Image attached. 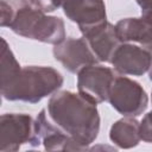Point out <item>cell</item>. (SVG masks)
<instances>
[{"label":"cell","mask_w":152,"mask_h":152,"mask_svg":"<svg viewBox=\"0 0 152 152\" xmlns=\"http://www.w3.org/2000/svg\"><path fill=\"white\" fill-rule=\"evenodd\" d=\"M44 109L51 124L83 150H87L97 138L100 115L96 104L83 97L78 91H56L50 96Z\"/></svg>","instance_id":"6da1fadb"},{"label":"cell","mask_w":152,"mask_h":152,"mask_svg":"<svg viewBox=\"0 0 152 152\" xmlns=\"http://www.w3.org/2000/svg\"><path fill=\"white\" fill-rule=\"evenodd\" d=\"M99 62L110 63L115 49L121 43L115 32V25L106 21L82 33Z\"/></svg>","instance_id":"30bf717a"},{"label":"cell","mask_w":152,"mask_h":152,"mask_svg":"<svg viewBox=\"0 0 152 152\" xmlns=\"http://www.w3.org/2000/svg\"><path fill=\"white\" fill-rule=\"evenodd\" d=\"M148 77H150V80L152 81V61H151V64H150V68H148Z\"/></svg>","instance_id":"d6986e66"},{"label":"cell","mask_w":152,"mask_h":152,"mask_svg":"<svg viewBox=\"0 0 152 152\" xmlns=\"http://www.w3.org/2000/svg\"><path fill=\"white\" fill-rule=\"evenodd\" d=\"M115 32L121 43L137 44L152 53V23L140 18H124L115 24Z\"/></svg>","instance_id":"7c38bea8"},{"label":"cell","mask_w":152,"mask_h":152,"mask_svg":"<svg viewBox=\"0 0 152 152\" xmlns=\"http://www.w3.org/2000/svg\"><path fill=\"white\" fill-rule=\"evenodd\" d=\"M38 146L40 139L36 129V119L24 113H6L0 118V151L14 152L23 145Z\"/></svg>","instance_id":"277c9868"},{"label":"cell","mask_w":152,"mask_h":152,"mask_svg":"<svg viewBox=\"0 0 152 152\" xmlns=\"http://www.w3.org/2000/svg\"><path fill=\"white\" fill-rule=\"evenodd\" d=\"M108 102L124 116L135 118L147 108L148 96L139 82L125 75H116L110 87Z\"/></svg>","instance_id":"5b68a950"},{"label":"cell","mask_w":152,"mask_h":152,"mask_svg":"<svg viewBox=\"0 0 152 152\" xmlns=\"http://www.w3.org/2000/svg\"><path fill=\"white\" fill-rule=\"evenodd\" d=\"M141 10V17L152 23V0H135Z\"/></svg>","instance_id":"e0dca14e"},{"label":"cell","mask_w":152,"mask_h":152,"mask_svg":"<svg viewBox=\"0 0 152 152\" xmlns=\"http://www.w3.org/2000/svg\"><path fill=\"white\" fill-rule=\"evenodd\" d=\"M140 139L145 142H152V110L148 112L139 122Z\"/></svg>","instance_id":"5bb4252c"},{"label":"cell","mask_w":152,"mask_h":152,"mask_svg":"<svg viewBox=\"0 0 152 152\" xmlns=\"http://www.w3.org/2000/svg\"><path fill=\"white\" fill-rule=\"evenodd\" d=\"M63 82L62 74L51 66H21L11 78L0 83L1 95L8 101L37 103L58 91Z\"/></svg>","instance_id":"7a4b0ae2"},{"label":"cell","mask_w":152,"mask_h":152,"mask_svg":"<svg viewBox=\"0 0 152 152\" xmlns=\"http://www.w3.org/2000/svg\"><path fill=\"white\" fill-rule=\"evenodd\" d=\"M36 129L46 151H84L76 141L51 124L44 108L36 118Z\"/></svg>","instance_id":"8fae6325"},{"label":"cell","mask_w":152,"mask_h":152,"mask_svg":"<svg viewBox=\"0 0 152 152\" xmlns=\"http://www.w3.org/2000/svg\"><path fill=\"white\" fill-rule=\"evenodd\" d=\"M0 11H1V17H0L1 27L10 26L14 18V14H15L14 8L10 4H7L5 0H1L0 1Z\"/></svg>","instance_id":"9a60e30c"},{"label":"cell","mask_w":152,"mask_h":152,"mask_svg":"<svg viewBox=\"0 0 152 152\" xmlns=\"http://www.w3.org/2000/svg\"><path fill=\"white\" fill-rule=\"evenodd\" d=\"M7 4H10L14 11L17 12L18 10H21L24 7H27V6H32L33 5V0H5Z\"/></svg>","instance_id":"ac0fdd59"},{"label":"cell","mask_w":152,"mask_h":152,"mask_svg":"<svg viewBox=\"0 0 152 152\" xmlns=\"http://www.w3.org/2000/svg\"><path fill=\"white\" fill-rule=\"evenodd\" d=\"M151 100H152V93H151Z\"/></svg>","instance_id":"ffe728a7"},{"label":"cell","mask_w":152,"mask_h":152,"mask_svg":"<svg viewBox=\"0 0 152 152\" xmlns=\"http://www.w3.org/2000/svg\"><path fill=\"white\" fill-rule=\"evenodd\" d=\"M61 8L69 20L77 24L81 33L107 21L103 0H63Z\"/></svg>","instance_id":"9c48e42d"},{"label":"cell","mask_w":152,"mask_h":152,"mask_svg":"<svg viewBox=\"0 0 152 152\" xmlns=\"http://www.w3.org/2000/svg\"><path fill=\"white\" fill-rule=\"evenodd\" d=\"M52 53L55 59L72 74H77L84 66L99 62L83 37H66L59 44L53 45Z\"/></svg>","instance_id":"52a82bcc"},{"label":"cell","mask_w":152,"mask_h":152,"mask_svg":"<svg viewBox=\"0 0 152 152\" xmlns=\"http://www.w3.org/2000/svg\"><path fill=\"white\" fill-rule=\"evenodd\" d=\"M152 53L133 43H120L115 49L110 64L115 72L125 76H141L148 71Z\"/></svg>","instance_id":"ba28073f"},{"label":"cell","mask_w":152,"mask_h":152,"mask_svg":"<svg viewBox=\"0 0 152 152\" xmlns=\"http://www.w3.org/2000/svg\"><path fill=\"white\" fill-rule=\"evenodd\" d=\"M63 0H33V6L45 13L53 12L57 8H61Z\"/></svg>","instance_id":"2e32d148"},{"label":"cell","mask_w":152,"mask_h":152,"mask_svg":"<svg viewBox=\"0 0 152 152\" xmlns=\"http://www.w3.org/2000/svg\"><path fill=\"white\" fill-rule=\"evenodd\" d=\"M115 70L101 64H90L77 72V90L90 102L99 104L108 101Z\"/></svg>","instance_id":"8992f818"},{"label":"cell","mask_w":152,"mask_h":152,"mask_svg":"<svg viewBox=\"0 0 152 152\" xmlns=\"http://www.w3.org/2000/svg\"><path fill=\"white\" fill-rule=\"evenodd\" d=\"M110 141L120 148H132L140 142L139 122L131 116L115 121L109 129Z\"/></svg>","instance_id":"4fadbf2b"},{"label":"cell","mask_w":152,"mask_h":152,"mask_svg":"<svg viewBox=\"0 0 152 152\" xmlns=\"http://www.w3.org/2000/svg\"><path fill=\"white\" fill-rule=\"evenodd\" d=\"M8 27L18 36L52 45L66 38L63 19L49 15L33 5L18 10Z\"/></svg>","instance_id":"3957f363"}]
</instances>
